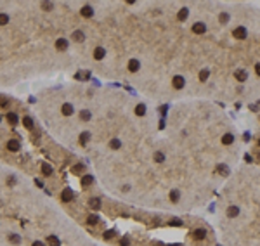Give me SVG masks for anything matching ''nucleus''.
<instances>
[{
  "label": "nucleus",
  "mask_w": 260,
  "mask_h": 246,
  "mask_svg": "<svg viewBox=\"0 0 260 246\" xmlns=\"http://www.w3.org/2000/svg\"><path fill=\"white\" fill-rule=\"evenodd\" d=\"M215 229L224 246H260V165L236 167L217 192Z\"/></svg>",
  "instance_id": "nucleus-1"
}]
</instances>
